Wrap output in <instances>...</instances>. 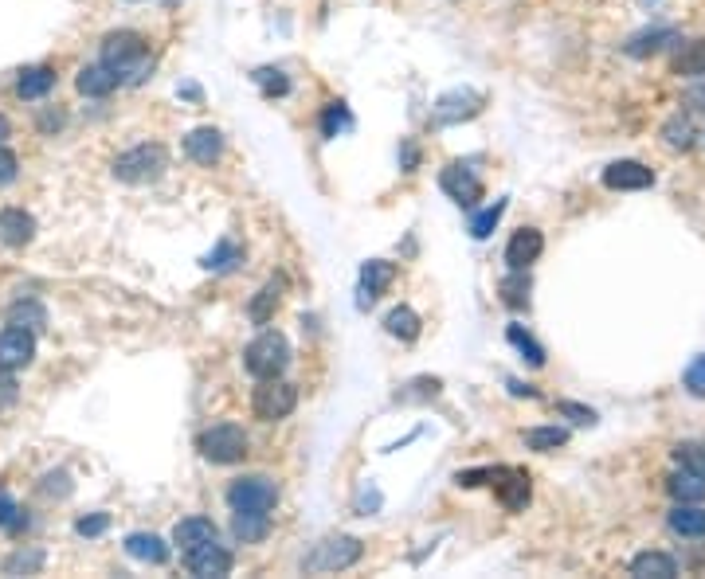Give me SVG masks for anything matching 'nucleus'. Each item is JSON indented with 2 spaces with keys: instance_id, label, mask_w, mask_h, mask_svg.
<instances>
[{
  "instance_id": "obj_1",
  "label": "nucleus",
  "mask_w": 705,
  "mask_h": 579,
  "mask_svg": "<svg viewBox=\"0 0 705 579\" xmlns=\"http://www.w3.org/2000/svg\"><path fill=\"white\" fill-rule=\"evenodd\" d=\"M102 63L130 87L145 83V75L153 71V55L138 32H110L102 40Z\"/></svg>"
},
{
  "instance_id": "obj_2",
  "label": "nucleus",
  "mask_w": 705,
  "mask_h": 579,
  "mask_svg": "<svg viewBox=\"0 0 705 579\" xmlns=\"http://www.w3.org/2000/svg\"><path fill=\"white\" fill-rule=\"evenodd\" d=\"M243 364H247V372L255 376V380H275L286 372V364H290V341L275 333V329H263L251 345H247V353H243Z\"/></svg>"
},
{
  "instance_id": "obj_3",
  "label": "nucleus",
  "mask_w": 705,
  "mask_h": 579,
  "mask_svg": "<svg viewBox=\"0 0 705 579\" xmlns=\"http://www.w3.org/2000/svg\"><path fill=\"white\" fill-rule=\"evenodd\" d=\"M169 169V157L161 145H134L130 153H122L114 161V177L126 180V184H149Z\"/></svg>"
},
{
  "instance_id": "obj_4",
  "label": "nucleus",
  "mask_w": 705,
  "mask_h": 579,
  "mask_svg": "<svg viewBox=\"0 0 705 579\" xmlns=\"http://www.w3.org/2000/svg\"><path fill=\"white\" fill-rule=\"evenodd\" d=\"M279 501V486L263 474H251V478H235L228 486V505L235 513H271Z\"/></svg>"
},
{
  "instance_id": "obj_5",
  "label": "nucleus",
  "mask_w": 705,
  "mask_h": 579,
  "mask_svg": "<svg viewBox=\"0 0 705 579\" xmlns=\"http://www.w3.org/2000/svg\"><path fill=\"white\" fill-rule=\"evenodd\" d=\"M200 454H204L208 462H216V466L243 462V454H247V435H243V427H235V423H216V427H208V431L200 435Z\"/></svg>"
},
{
  "instance_id": "obj_6",
  "label": "nucleus",
  "mask_w": 705,
  "mask_h": 579,
  "mask_svg": "<svg viewBox=\"0 0 705 579\" xmlns=\"http://www.w3.org/2000/svg\"><path fill=\"white\" fill-rule=\"evenodd\" d=\"M361 552H365V544L357 536H329L306 560V572H345L361 560Z\"/></svg>"
},
{
  "instance_id": "obj_7",
  "label": "nucleus",
  "mask_w": 705,
  "mask_h": 579,
  "mask_svg": "<svg viewBox=\"0 0 705 579\" xmlns=\"http://www.w3.org/2000/svg\"><path fill=\"white\" fill-rule=\"evenodd\" d=\"M251 407H255V415H259L263 423H279V419H286V415L298 407V388L279 380V376H275V380H263V388H255Z\"/></svg>"
},
{
  "instance_id": "obj_8",
  "label": "nucleus",
  "mask_w": 705,
  "mask_h": 579,
  "mask_svg": "<svg viewBox=\"0 0 705 579\" xmlns=\"http://www.w3.org/2000/svg\"><path fill=\"white\" fill-rule=\"evenodd\" d=\"M185 568L200 579L228 576V572H232V552H228L224 544H216V540L192 544V548H185Z\"/></svg>"
},
{
  "instance_id": "obj_9",
  "label": "nucleus",
  "mask_w": 705,
  "mask_h": 579,
  "mask_svg": "<svg viewBox=\"0 0 705 579\" xmlns=\"http://www.w3.org/2000/svg\"><path fill=\"white\" fill-rule=\"evenodd\" d=\"M36 360V337H32V329H24V325H8V329H0V368H8V372H16V368H28Z\"/></svg>"
},
{
  "instance_id": "obj_10",
  "label": "nucleus",
  "mask_w": 705,
  "mask_h": 579,
  "mask_svg": "<svg viewBox=\"0 0 705 579\" xmlns=\"http://www.w3.org/2000/svg\"><path fill=\"white\" fill-rule=\"evenodd\" d=\"M482 94L478 90H447L435 102V126H455V122H470L482 110Z\"/></svg>"
},
{
  "instance_id": "obj_11",
  "label": "nucleus",
  "mask_w": 705,
  "mask_h": 579,
  "mask_svg": "<svg viewBox=\"0 0 705 579\" xmlns=\"http://www.w3.org/2000/svg\"><path fill=\"white\" fill-rule=\"evenodd\" d=\"M439 188H443L455 204H463V208H474V204L482 200V180L474 177L467 165H447V169L439 173Z\"/></svg>"
},
{
  "instance_id": "obj_12",
  "label": "nucleus",
  "mask_w": 705,
  "mask_h": 579,
  "mask_svg": "<svg viewBox=\"0 0 705 579\" xmlns=\"http://www.w3.org/2000/svg\"><path fill=\"white\" fill-rule=\"evenodd\" d=\"M604 184L615 188V192H639V188H651L655 184V173L639 161H615L604 169Z\"/></svg>"
},
{
  "instance_id": "obj_13",
  "label": "nucleus",
  "mask_w": 705,
  "mask_h": 579,
  "mask_svg": "<svg viewBox=\"0 0 705 579\" xmlns=\"http://www.w3.org/2000/svg\"><path fill=\"white\" fill-rule=\"evenodd\" d=\"M490 486L498 490V501L506 509H525L529 505V474L525 470H494Z\"/></svg>"
},
{
  "instance_id": "obj_14",
  "label": "nucleus",
  "mask_w": 705,
  "mask_h": 579,
  "mask_svg": "<svg viewBox=\"0 0 705 579\" xmlns=\"http://www.w3.org/2000/svg\"><path fill=\"white\" fill-rule=\"evenodd\" d=\"M392 278H396V267H392V263H384V259L365 263V267H361V298H357V306L369 310L376 298L392 286Z\"/></svg>"
},
{
  "instance_id": "obj_15",
  "label": "nucleus",
  "mask_w": 705,
  "mask_h": 579,
  "mask_svg": "<svg viewBox=\"0 0 705 579\" xmlns=\"http://www.w3.org/2000/svg\"><path fill=\"white\" fill-rule=\"evenodd\" d=\"M541 251H545L541 231L537 227H521L514 239H510V247H506V263H510V270H525L529 263L541 259Z\"/></svg>"
},
{
  "instance_id": "obj_16",
  "label": "nucleus",
  "mask_w": 705,
  "mask_h": 579,
  "mask_svg": "<svg viewBox=\"0 0 705 579\" xmlns=\"http://www.w3.org/2000/svg\"><path fill=\"white\" fill-rule=\"evenodd\" d=\"M36 235V220L24 208H4L0 212V243L4 247H24Z\"/></svg>"
},
{
  "instance_id": "obj_17",
  "label": "nucleus",
  "mask_w": 705,
  "mask_h": 579,
  "mask_svg": "<svg viewBox=\"0 0 705 579\" xmlns=\"http://www.w3.org/2000/svg\"><path fill=\"white\" fill-rule=\"evenodd\" d=\"M75 87H79V94H87V98H106V94H114V90L122 87V79L106 63H91V67L79 71Z\"/></svg>"
},
{
  "instance_id": "obj_18",
  "label": "nucleus",
  "mask_w": 705,
  "mask_h": 579,
  "mask_svg": "<svg viewBox=\"0 0 705 579\" xmlns=\"http://www.w3.org/2000/svg\"><path fill=\"white\" fill-rule=\"evenodd\" d=\"M185 153L196 165H212V161L224 153V137H220V130H212V126L192 130V134L185 137Z\"/></svg>"
},
{
  "instance_id": "obj_19",
  "label": "nucleus",
  "mask_w": 705,
  "mask_h": 579,
  "mask_svg": "<svg viewBox=\"0 0 705 579\" xmlns=\"http://www.w3.org/2000/svg\"><path fill=\"white\" fill-rule=\"evenodd\" d=\"M126 552L141 564H165L169 560V544L157 533H130L126 536Z\"/></svg>"
},
{
  "instance_id": "obj_20",
  "label": "nucleus",
  "mask_w": 705,
  "mask_h": 579,
  "mask_svg": "<svg viewBox=\"0 0 705 579\" xmlns=\"http://www.w3.org/2000/svg\"><path fill=\"white\" fill-rule=\"evenodd\" d=\"M631 576H639V579H674L678 576V564H674V556H666V552H639V556L631 560Z\"/></svg>"
},
{
  "instance_id": "obj_21",
  "label": "nucleus",
  "mask_w": 705,
  "mask_h": 579,
  "mask_svg": "<svg viewBox=\"0 0 705 579\" xmlns=\"http://www.w3.org/2000/svg\"><path fill=\"white\" fill-rule=\"evenodd\" d=\"M674 40H678V32H674V28H651V32L631 36L623 51H627L631 59H647V55H655V51H662V47L674 44Z\"/></svg>"
},
{
  "instance_id": "obj_22",
  "label": "nucleus",
  "mask_w": 705,
  "mask_h": 579,
  "mask_svg": "<svg viewBox=\"0 0 705 579\" xmlns=\"http://www.w3.org/2000/svg\"><path fill=\"white\" fill-rule=\"evenodd\" d=\"M670 529L678 536H705V509H698V501H678L670 513Z\"/></svg>"
},
{
  "instance_id": "obj_23",
  "label": "nucleus",
  "mask_w": 705,
  "mask_h": 579,
  "mask_svg": "<svg viewBox=\"0 0 705 579\" xmlns=\"http://www.w3.org/2000/svg\"><path fill=\"white\" fill-rule=\"evenodd\" d=\"M670 493H674V501H702L705 497V474L702 470L682 466L678 474H670Z\"/></svg>"
},
{
  "instance_id": "obj_24",
  "label": "nucleus",
  "mask_w": 705,
  "mask_h": 579,
  "mask_svg": "<svg viewBox=\"0 0 705 579\" xmlns=\"http://www.w3.org/2000/svg\"><path fill=\"white\" fill-rule=\"evenodd\" d=\"M674 75L682 79H702L705 75V40H690L674 55Z\"/></svg>"
},
{
  "instance_id": "obj_25",
  "label": "nucleus",
  "mask_w": 705,
  "mask_h": 579,
  "mask_svg": "<svg viewBox=\"0 0 705 579\" xmlns=\"http://www.w3.org/2000/svg\"><path fill=\"white\" fill-rule=\"evenodd\" d=\"M173 540H177L181 548L204 544V540H216V525H212L208 517H185V521H177V529H173Z\"/></svg>"
},
{
  "instance_id": "obj_26",
  "label": "nucleus",
  "mask_w": 705,
  "mask_h": 579,
  "mask_svg": "<svg viewBox=\"0 0 705 579\" xmlns=\"http://www.w3.org/2000/svg\"><path fill=\"white\" fill-rule=\"evenodd\" d=\"M55 87V71L51 67H28V71H20V98H28V102H36V98H44L47 90Z\"/></svg>"
},
{
  "instance_id": "obj_27",
  "label": "nucleus",
  "mask_w": 705,
  "mask_h": 579,
  "mask_svg": "<svg viewBox=\"0 0 705 579\" xmlns=\"http://www.w3.org/2000/svg\"><path fill=\"white\" fill-rule=\"evenodd\" d=\"M384 329L392 337H400V341H416L420 337V313L412 310V306H396V310L384 317Z\"/></svg>"
},
{
  "instance_id": "obj_28",
  "label": "nucleus",
  "mask_w": 705,
  "mask_h": 579,
  "mask_svg": "<svg viewBox=\"0 0 705 579\" xmlns=\"http://www.w3.org/2000/svg\"><path fill=\"white\" fill-rule=\"evenodd\" d=\"M232 533L243 544H255V540H263V536L271 533V517L267 513H235Z\"/></svg>"
},
{
  "instance_id": "obj_29",
  "label": "nucleus",
  "mask_w": 705,
  "mask_h": 579,
  "mask_svg": "<svg viewBox=\"0 0 705 579\" xmlns=\"http://www.w3.org/2000/svg\"><path fill=\"white\" fill-rule=\"evenodd\" d=\"M279 302H282V278H271V282L259 290V298L251 302V310L247 313H251V321H255V325H267V321H271V313L279 310Z\"/></svg>"
},
{
  "instance_id": "obj_30",
  "label": "nucleus",
  "mask_w": 705,
  "mask_h": 579,
  "mask_svg": "<svg viewBox=\"0 0 705 579\" xmlns=\"http://www.w3.org/2000/svg\"><path fill=\"white\" fill-rule=\"evenodd\" d=\"M521 443L529 446V450H557V446L568 443V431L564 427H529L521 435Z\"/></svg>"
},
{
  "instance_id": "obj_31",
  "label": "nucleus",
  "mask_w": 705,
  "mask_h": 579,
  "mask_svg": "<svg viewBox=\"0 0 705 579\" xmlns=\"http://www.w3.org/2000/svg\"><path fill=\"white\" fill-rule=\"evenodd\" d=\"M662 137H666V145H670V149H682V153H686V149H694V141H698L694 126H690V118H682V114H678V118H670V122L662 126Z\"/></svg>"
},
{
  "instance_id": "obj_32",
  "label": "nucleus",
  "mask_w": 705,
  "mask_h": 579,
  "mask_svg": "<svg viewBox=\"0 0 705 579\" xmlns=\"http://www.w3.org/2000/svg\"><path fill=\"white\" fill-rule=\"evenodd\" d=\"M502 216H506V200H494V208H486V212H478V216L470 220V235H474V239H490Z\"/></svg>"
},
{
  "instance_id": "obj_33",
  "label": "nucleus",
  "mask_w": 705,
  "mask_h": 579,
  "mask_svg": "<svg viewBox=\"0 0 705 579\" xmlns=\"http://www.w3.org/2000/svg\"><path fill=\"white\" fill-rule=\"evenodd\" d=\"M506 337H510V345H514L517 353L529 360V364H545V349H541V345H537V341H533L521 325H510V329H506Z\"/></svg>"
},
{
  "instance_id": "obj_34",
  "label": "nucleus",
  "mask_w": 705,
  "mask_h": 579,
  "mask_svg": "<svg viewBox=\"0 0 705 579\" xmlns=\"http://www.w3.org/2000/svg\"><path fill=\"white\" fill-rule=\"evenodd\" d=\"M349 126H353V118H349V106H345V102H329L326 114H322V134L337 137V134H345Z\"/></svg>"
},
{
  "instance_id": "obj_35",
  "label": "nucleus",
  "mask_w": 705,
  "mask_h": 579,
  "mask_svg": "<svg viewBox=\"0 0 705 579\" xmlns=\"http://www.w3.org/2000/svg\"><path fill=\"white\" fill-rule=\"evenodd\" d=\"M255 83H259V87H263V94H267V98H275V94H290V79H286V75H282V71H275V67H259V71H255Z\"/></svg>"
},
{
  "instance_id": "obj_36",
  "label": "nucleus",
  "mask_w": 705,
  "mask_h": 579,
  "mask_svg": "<svg viewBox=\"0 0 705 579\" xmlns=\"http://www.w3.org/2000/svg\"><path fill=\"white\" fill-rule=\"evenodd\" d=\"M525 290H529V278H525V270H514L506 282H502V298H506V306H525Z\"/></svg>"
},
{
  "instance_id": "obj_37",
  "label": "nucleus",
  "mask_w": 705,
  "mask_h": 579,
  "mask_svg": "<svg viewBox=\"0 0 705 579\" xmlns=\"http://www.w3.org/2000/svg\"><path fill=\"white\" fill-rule=\"evenodd\" d=\"M235 263H239V247H235L232 239H224V243L204 259V267L208 270H232Z\"/></svg>"
},
{
  "instance_id": "obj_38",
  "label": "nucleus",
  "mask_w": 705,
  "mask_h": 579,
  "mask_svg": "<svg viewBox=\"0 0 705 579\" xmlns=\"http://www.w3.org/2000/svg\"><path fill=\"white\" fill-rule=\"evenodd\" d=\"M682 384H686V392L690 396H698V400H705V353L690 368H686V376H682Z\"/></svg>"
},
{
  "instance_id": "obj_39",
  "label": "nucleus",
  "mask_w": 705,
  "mask_h": 579,
  "mask_svg": "<svg viewBox=\"0 0 705 579\" xmlns=\"http://www.w3.org/2000/svg\"><path fill=\"white\" fill-rule=\"evenodd\" d=\"M557 411H561V415H568V419H572V423H576V427H592V423H596V411H592V407H584V403H557Z\"/></svg>"
},
{
  "instance_id": "obj_40",
  "label": "nucleus",
  "mask_w": 705,
  "mask_h": 579,
  "mask_svg": "<svg viewBox=\"0 0 705 579\" xmlns=\"http://www.w3.org/2000/svg\"><path fill=\"white\" fill-rule=\"evenodd\" d=\"M110 529V517L106 513H91V517H79L75 521V533L79 536H102Z\"/></svg>"
},
{
  "instance_id": "obj_41",
  "label": "nucleus",
  "mask_w": 705,
  "mask_h": 579,
  "mask_svg": "<svg viewBox=\"0 0 705 579\" xmlns=\"http://www.w3.org/2000/svg\"><path fill=\"white\" fill-rule=\"evenodd\" d=\"M20 525V509L8 493H0V529H16Z\"/></svg>"
},
{
  "instance_id": "obj_42",
  "label": "nucleus",
  "mask_w": 705,
  "mask_h": 579,
  "mask_svg": "<svg viewBox=\"0 0 705 579\" xmlns=\"http://www.w3.org/2000/svg\"><path fill=\"white\" fill-rule=\"evenodd\" d=\"M40 564H44V552H32V556H24V552H16V556H12V560H8L4 568H8V572H20V568L28 572V568H40Z\"/></svg>"
},
{
  "instance_id": "obj_43",
  "label": "nucleus",
  "mask_w": 705,
  "mask_h": 579,
  "mask_svg": "<svg viewBox=\"0 0 705 579\" xmlns=\"http://www.w3.org/2000/svg\"><path fill=\"white\" fill-rule=\"evenodd\" d=\"M16 169H20L16 153H8V149L0 145V184H12V180H16Z\"/></svg>"
},
{
  "instance_id": "obj_44",
  "label": "nucleus",
  "mask_w": 705,
  "mask_h": 579,
  "mask_svg": "<svg viewBox=\"0 0 705 579\" xmlns=\"http://www.w3.org/2000/svg\"><path fill=\"white\" fill-rule=\"evenodd\" d=\"M16 380H12V372L8 368H0V407H8V403H16Z\"/></svg>"
},
{
  "instance_id": "obj_45",
  "label": "nucleus",
  "mask_w": 705,
  "mask_h": 579,
  "mask_svg": "<svg viewBox=\"0 0 705 579\" xmlns=\"http://www.w3.org/2000/svg\"><path fill=\"white\" fill-rule=\"evenodd\" d=\"M490 478H494V470H463V474H459V478H455V482H459V486H482V482H490Z\"/></svg>"
},
{
  "instance_id": "obj_46",
  "label": "nucleus",
  "mask_w": 705,
  "mask_h": 579,
  "mask_svg": "<svg viewBox=\"0 0 705 579\" xmlns=\"http://www.w3.org/2000/svg\"><path fill=\"white\" fill-rule=\"evenodd\" d=\"M416 165H420V149L412 141H404V173H416Z\"/></svg>"
},
{
  "instance_id": "obj_47",
  "label": "nucleus",
  "mask_w": 705,
  "mask_h": 579,
  "mask_svg": "<svg viewBox=\"0 0 705 579\" xmlns=\"http://www.w3.org/2000/svg\"><path fill=\"white\" fill-rule=\"evenodd\" d=\"M686 106H694V110H705V87H690V90H686Z\"/></svg>"
},
{
  "instance_id": "obj_48",
  "label": "nucleus",
  "mask_w": 705,
  "mask_h": 579,
  "mask_svg": "<svg viewBox=\"0 0 705 579\" xmlns=\"http://www.w3.org/2000/svg\"><path fill=\"white\" fill-rule=\"evenodd\" d=\"M4 137H8V118H0V145H4Z\"/></svg>"
},
{
  "instance_id": "obj_49",
  "label": "nucleus",
  "mask_w": 705,
  "mask_h": 579,
  "mask_svg": "<svg viewBox=\"0 0 705 579\" xmlns=\"http://www.w3.org/2000/svg\"><path fill=\"white\" fill-rule=\"evenodd\" d=\"M702 474H705V466H702Z\"/></svg>"
}]
</instances>
